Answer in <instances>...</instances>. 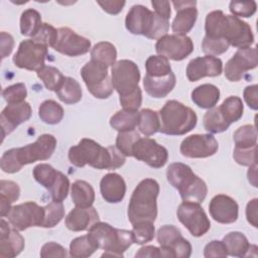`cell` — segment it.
<instances>
[{
    "label": "cell",
    "instance_id": "cell-1",
    "mask_svg": "<svg viewBox=\"0 0 258 258\" xmlns=\"http://www.w3.org/2000/svg\"><path fill=\"white\" fill-rule=\"evenodd\" d=\"M68 156L70 162L77 167L90 165L108 170L119 168L126 161V156L116 146L103 147L89 138H83L77 145L72 146Z\"/></svg>",
    "mask_w": 258,
    "mask_h": 258
},
{
    "label": "cell",
    "instance_id": "cell-2",
    "mask_svg": "<svg viewBox=\"0 0 258 258\" xmlns=\"http://www.w3.org/2000/svg\"><path fill=\"white\" fill-rule=\"evenodd\" d=\"M205 31L206 36L224 38L230 45L238 48L250 47L254 42L250 25L236 16L225 14L222 10H214L208 13Z\"/></svg>",
    "mask_w": 258,
    "mask_h": 258
},
{
    "label": "cell",
    "instance_id": "cell-3",
    "mask_svg": "<svg viewBox=\"0 0 258 258\" xmlns=\"http://www.w3.org/2000/svg\"><path fill=\"white\" fill-rule=\"evenodd\" d=\"M55 147V137L51 134H42L33 143L5 151L0 160L1 169L6 173H15L26 164L47 160Z\"/></svg>",
    "mask_w": 258,
    "mask_h": 258
},
{
    "label": "cell",
    "instance_id": "cell-4",
    "mask_svg": "<svg viewBox=\"0 0 258 258\" xmlns=\"http://www.w3.org/2000/svg\"><path fill=\"white\" fill-rule=\"evenodd\" d=\"M159 184L155 179H142L132 192L128 205V219L131 225L143 222L154 223L157 217Z\"/></svg>",
    "mask_w": 258,
    "mask_h": 258
},
{
    "label": "cell",
    "instance_id": "cell-5",
    "mask_svg": "<svg viewBox=\"0 0 258 258\" xmlns=\"http://www.w3.org/2000/svg\"><path fill=\"white\" fill-rule=\"evenodd\" d=\"M168 182L178 190L183 202L202 203L208 194L206 182L196 175L191 168L181 162L170 163L166 170Z\"/></svg>",
    "mask_w": 258,
    "mask_h": 258
},
{
    "label": "cell",
    "instance_id": "cell-6",
    "mask_svg": "<svg viewBox=\"0 0 258 258\" xmlns=\"http://www.w3.org/2000/svg\"><path fill=\"white\" fill-rule=\"evenodd\" d=\"M125 26L132 34L159 39L166 35L169 22L143 5H133L126 15Z\"/></svg>",
    "mask_w": 258,
    "mask_h": 258
},
{
    "label": "cell",
    "instance_id": "cell-7",
    "mask_svg": "<svg viewBox=\"0 0 258 258\" xmlns=\"http://www.w3.org/2000/svg\"><path fill=\"white\" fill-rule=\"evenodd\" d=\"M159 132L166 135H183L191 131L198 122L196 112L182 103L169 100L158 112Z\"/></svg>",
    "mask_w": 258,
    "mask_h": 258
},
{
    "label": "cell",
    "instance_id": "cell-8",
    "mask_svg": "<svg viewBox=\"0 0 258 258\" xmlns=\"http://www.w3.org/2000/svg\"><path fill=\"white\" fill-rule=\"evenodd\" d=\"M99 249H103L102 257H123L124 252L134 243L132 232L112 227L108 223L97 222L89 229Z\"/></svg>",
    "mask_w": 258,
    "mask_h": 258
},
{
    "label": "cell",
    "instance_id": "cell-9",
    "mask_svg": "<svg viewBox=\"0 0 258 258\" xmlns=\"http://www.w3.org/2000/svg\"><path fill=\"white\" fill-rule=\"evenodd\" d=\"M139 81L140 71L134 61L120 59L113 64L111 69V82L113 89L120 96L119 99L140 93Z\"/></svg>",
    "mask_w": 258,
    "mask_h": 258
},
{
    "label": "cell",
    "instance_id": "cell-10",
    "mask_svg": "<svg viewBox=\"0 0 258 258\" xmlns=\"http://www.w3.org/2000/svg\"><path fill=\"white\" fill-rule=\"evenodd\" d=\"M81 76L95 98L107 99L112 95L114 89L107 66L91 59L82 68Z\"/></svg>",
    "mask_w": 258,
    "mask_h": 258
},
{
    "label": "cell",
    "instance_id": "cell-11",
    "mask_svg": "<svg viewBox=\"0 0 258 258\" xmlns=\"http://www.w3.org/2000/svg\"><path fill=\"white\" fill-rule=\"evenodd\" d=\"M157 242L160 245L161 257L187 258L191 254L190 243L173 225H164L158 229Z\"/></svg>",
    "mask_w": 258,
    "mask_h": 258
},
{
    "label": "cell",
    "instance_id": "cell-12",
    "mask_svg": "<svg viewBox=\"0 0 258 258\" xmlns=\"http://www.w3.org/2000/svg\"><path fill=\"white\" fill-rule=\"evenodd\" d=\"M11 227L24 231L30 227H41L44 219V207L34 202H26L11 208L6 216Z\"/></svg>",
    "mask_w": 258,
    "mask_h": 258
},
{
    "label": "cell",
    "instance_id": "cell-13",
    "mask_svg": "<svg viewBox=\"0 0 258 258\" xmlns=\"http://www.w3.org/2000/svg\"><path fill=\"white\" fill-rule=\"evenodd\" d=\"M177 219L194 237L205 235L211 228V222L198 203L182 202L176 211Z\"/></svg>",
    "mask_w": 258,
    "mask_h": 258
},
{
    "label": "cell",
    "instance_id": "cell-14",
    "mask_svg": "<svg viewBox=\"0 0 258 258\" xmlns=\"http://www.w3.org/2000/svg\"><path fill=\"white\" fill-rule=\"evenodd\" d=\"M47 47L32 39H25L20 42L16 53L13 56V63L27 71L38 72L44 67Z\"/></svg>",
    "mask_w": 258,
    "mask_h": 258
},
{
    "label": "cell",
    "instance_id": "cell-15",
    "mask_svg": "<svg viewBox=\"0 0 258 258\" xmlns=\"http://www.w3.org/2000/svg\"><path fill=\"white\" fill-rule=\"evenodd\" d=\"M131 156L153 168H160L167 162L168 151L149 137H140L132 146Z\"/></svg>",
    "mask_w": 258,
    "mask_h": 258
},
{
    "label": "cell",
    "instance_id": "cell-16",
    "mask_svg": "<svg viewBox=\"0 0 258 258\" xmlns=\"http://www.w3.org/2000/svg\"><path fill=\"white\" fill-rule=\"evenodd\" d=\"M158 55L167 59L182 60L194 51V43L190 37L181 34H166L155 43Z\"/></svg>",
    "mask_w": 258,
    "mask_h": 258
},
{
    "label": "cell",
    "instance_id": "cell-17",
    "mask_svg": "<svg viewBox=\"0 0 258 258\" xmlns=\"http://www.w3.org/2000/svg\"><path fill=\"white\" fill-rule=\"evenodd\" d=\"M258 64L256 47L239 48L227 61L224 70L225 77L230 82L240 81L246 72L253 70Z\"/></svg>",
    "mask_w": 258,
    "mask_h": 258
},
{
    "label": "cell",
    "instance_id": "cell-18",
    "mask_svg": "<svg viewBox=\"0 0 258 258\" xmlns=\"http://www.w3.org/2000/svg\"><path fill=\"white\" fill-rule=\"evenodd\" d=\"M219 144L212 134H194L185 137L179 147L180 153L188 158H205L214 155Z\"/></svg>",
    "mask_w": 258,
    "mask_h": 258
},
{
    "label": "cell",
    "instance_id": "cell-19",
    "mask_svg": "<svg viewBox=\"0 0 258 258\" xmlns=\"http://www.w3.org/2000/svg\"><path fill=\"white\" fill-rule=\"evenodd\" d=\"M52 48L68 56H79L89 52L91 41L69 27H60L57 29V39Z\"/></svg>",
    "mask_w": 258,
    "mask_h": 258
},
{
    "label": "cell",
    "instance_id": "cell-20",
    "mask_svg": "<svg viewBox=\"0 0 258 258\" xmlns=\"http://www.w3.org/2000/svg\"><path fill=\"white\" fill-rule=\"evenodd\" d=\"M223 62L212 55L191 59L186 67V77L189 82H197L205 77H218L222 74Z\"/></svg>",
    "mask_w": 258,
    "mask_h": 258
},
{
    "label": "cell",
    "instance_id": "cell-21",
    "mask_svg": "<svg viewBox=\"0 0 258 258\" xmlns=\"http://www.w3.org/2000/svg\"><path fill=\"white\" fill-rule=\"evenodd\" d=\"M32 110L27 102L8 104L2 111L0 116L2 138L10 134L18 125L27 121L31 116Z\"/></svg>",
    "mask_w": 258,
    "mask_h": 258
},
{
    "label": "cell",
    "instance_id": "cell-22",
    "mask_svg": "<svg viewBox=\"0 0 258 258\" xmlns=\"http://www.w3.org/2000/svg\"><path fill=\"white\" fill-rule=\"evenodd\" d=\"M211 217L221 224H232L237 221L239 214V206L237 202L229 196L217 195L209 205Z\"/></svg>",
    "mask_w": 258,
    "mask_h": 258
},
{
    "label": "cell",
    "instance_id": "cell-23",
    "mask_svg": "<svg viewBox=\"0 0 258 258\" xmlns=\"http://www.w3.org/2000/svg\"><path fill=\"white\" fill-rule=\"evenodd\" d=\"M176 15L172 21L171 28L174 34L185 35L194 27L197 18V1H172Z\"/></svg>",
    "mask_w": 258,
    "mask_h": 258
},
{
    "label": "cell",
    "instance_id": "cell-24",
    "mask_svg": "<svg viewBox=\"0 0 258 258\" xmlns=\"http://www.w3.org/2000/svg\"><path fill=\"white\" fill-rule=\"evenodd\" d=\"M24 249V238L18 230L10 228L8 223L1 219L0 225V257L13 258Z\"/></svg>",
    "mask_w": 258,
    "mask_h": 258
},
{
    "label": "cell",
    "instance_id": "cell-25",
    "mask_svg": "<svg viewBox=\"0 0 258 258\" xmlns=\"http://www.w3.org/2000/svg\"><path fill=\"white\" fill-rule=\"evenodd\" d=\"M99 221V215L94 207H76L67 215L64 224L67 228L73 232H82L89 230L95 223Z\"/></svg>",
    "mask_w": 258,
    "mask_h": 258
},
{
    "label": "cell",
    "instance_id": "cell-26",
    "mask_svg": "<svg viewBox=\"0 0 258 258\" xmlns=\"http://www.w3.org/2000/svg\"><path fill=\"white\" fill-rule=\"evenodd\" d=\"M102 198L110 204L120 203L126 194V183L123 177L115 172L105 174L100 181Z\"/></svg>",
    "mask_w": 258,
    "mask_h": 258
},
{
    "label": "cell",
    "instance_id": "cell-27",
    "mask_svg": "<svg viewBox=\"0 0 258 258\" xmlns=\"http://www.w3.org/2000/svg\"><path fill=\"white\" fill-rule=\"evenodd\" d=\"M176 83L175 75L171 72L166 76L150 77L145 75L143 79V87L145 92L156 99L166 97L174 88Z\"/></svg>",
    "mask_w": 258,
    "mask_h": 258
},
{
    "label": "cell",
    "instance_id": "cell-28",
    "mask_svg": "<svg viewBox=\"0 0 258 258\" xmlns=\"http://www.w3.org/2000/svg\"><path fill=\"white\" fill-rule=\"evenodd\" d=\"M223 243L226 246L228 255L234 257L251 256L250 251L256 248V245H251L246 236L241 232H231L223 238Z\"/></svg>",
    "mask_w": 258,
    "mask_h": 258
},
{
    "label": "cell",
    "instance_id": "cell-29",
    "mask_svg": "<svg viewBox=\"0 0 258 258\" xmlns=\"http://www.w3.org/2000/svg\"><path fill=\"white\" fill-rule=\"evenodd\" d=\"M191 100L202 109H211L220 100V90L212 84L201 85L191 92Z\"/></svg>",
    "mask_w": 258,
    "mask_h": 258
},
{
    "label": "cell",
    "instance_id": "cell-30",
    "mask_svg": "<svg viewBox=\"0 0 258 258\" xmlns=\"http://www.w3.org/2000/svg\"><path fill=\"white\" fill-rule=\"evenodd\" d=\"M72 200L76 207L89 208L95 201V190L93 186L85 180H76L71 188Z\"/></svg>",
    "mask_w": 258,
    "mask_h": 258
},
{
    "label": "cell",
    "instance_id": "cell-31",
    "mask_svg": "<svg viewBox=\"0 0 258 258\" xmlns=\"http://www.w3.org/2000/svg\"><path fill=\"white\" fill-rule=\"evenodd\" d=\"M20 196V188L18 184L11 180L0 181V205H1V217L7 216L11 210V204L16 202Z\"/></svg>",
    "mask_w": 258,
    "mask_h": 258
},
{
    "label": "cell",
    "instance_id": "cell-32",
    "mask_svg": "<svg viewBox=\"0 0 258 258\" xmlns=\"http://www.w3.org/2000/svg\"><path fill=\"white\" fill-rule=\"evenodd\" d=\"M139 122V112L120 110L110 118V126L119 131H131L135 130Z\"/></svg>",
    "mask_w": 258,
    "mask_h": 258
},
{
    "label": "cell",
    "instance_id": "cell-33",
    "mask_svg": "<svg viewBox=\"0 0 258 258\" xmlns=\"http://www.w3.org/2000/svg\"><path fill=\"white\" fill-rule=\"evenodd\" d=\"M55 93L57 95V98L68 105L80 102L83 95L80 84L77 80L71 77H66L62 85Z\"/></svg>",
    "mask_w": 258,
    "mask_h": 258
},
{
    "label": "cell",
    "instance_id": "cell-34",
    "mask_svg": "<svg viewBox=\"0 0 258 258\" xmlns=\"http://www.w3.org/2000/svg\"><path fill=\"white\" fill-rule=\"evenodd\" d=\"M117 50L116 47L108 41H101L96 43L91 49V59L101 62L105 66L113 67L116 62Z\"/></svg>",
    "mask_w": 258,
    "mask_h": 258
},
{
    "label": "cell",
    "instance_id": "cell-35",
    "mask_svg": "<svg viewBox=\"0 0 258 258\" xmlns=\"http://www.w3.org/2000/svg\"><path fill=\"white\" fill-rule=\"evenodd\" d=\"M98 245L94 239L89 235H84L75 238L70 244V255L74 258H86L91 256L96 250Z\"/></svg>",
    "mask_w": 258,
    "mask_h": 258
},
{
    "label": "cell",
    "instance_id": "cell-36",
    "mask_svg": "<svg viewBox=\"0 0 258 258\" xmlns=\"http://www.w3.org/2000/svg\"><path fill=\"white\" fill-rule=\"evenodd\" d=\"M41 25V16L38 11L29 8L22 12L20 17V32L22 35L32 38L39 31Z\"/></svg>",
    "mask_w": 258,
    "mask_h": 258
},
{
    "label": "cell",
    "instance_id": "cell-37",
    "mask_svg": "<svg viewBox=\"0 0 258 258\" xmlns=\"http://www.w3.org/2000/svg\"><path fill=\"white\" fill-rule=\"evenodd\" d=\"M219 109L225 120L230 125L240 120L244 111L242 100L237 96H230L226 98L224 102L219 106Z\"/></svg>",
    "mask_w": 258,
    "mask_h": 258
},
{
    "label": "cell",
    "instance_id": "cell-38",
    "mask_svg": "<svg viewBox=\"0 0 258 258\" xmlns=\"http://www.w3.org/2000/svg\"><path fill=\"white\" fill-rule=\"evenodd\" d=\"M38 116L41 121L46 124H58L63 118V109L55 101L46 100L40 104L38 108Z\"/></svg>",
    "mask_w": 258,
    "mask_h": 258
},
{
    "label": "cell",
    "instance_id": "cell-39",
    "mask_svg": "<svg viewBox=\"0 0 258 258\" xmlns=\"http://www.w3.org/2000/svg\"><path fill=\"white\" fill-rule=\"evenodd\" d=\"M203 121L205 129L213 134L224 132L230 126V124L223 117L219 107H213L209 109L204 115Z\"/></svg>",
    "mask_w": 258,
    "mask_h": 258
},
{
    "label": "cell",
    "instance_id": "cell-40",
    "mask_svg": "<svg viewBox=\"0 0 258 258\" xmlns=\"http://www.w3.org/2000/svg\"><path fill=\"white\" fill-rule=\"evenodd\" d=\"M160 123L158 112L151 109H142L139 112L138 129L146 137L151 136L159 131Z\"/></svg>",
    "mask_w": 258,
    "mask_h": 258
},
{
    "label": "cell",
    "instance_id": "cell-41",
    "mask_svg": "<svg viewBox=\"0 0 258 258\" xmlns=\"http://www.w3.org/2000/svg\"><path fill=\"white\" fill-rule=\"evenodd\" d=\"M58 174L59 171L47 163L37 164L33 168V176L35 180L48 190L51 189V187L55 184Z\"/></svg>",
    "mask_w": 258,
    "mask_h": 258
},
{
    "label": "cell",
    "instance_id": "cell-42",
    "mask_svg": "<svg viewBox=\"0 0 258 258\" xmlns=\"http://www.w3.org/2000/svg\"><path fill=\"white\" fill-rule=\"evenodd\" d=\"M235 147L249 148L257 145V129L255 125H244L239 127L233 135Z\"/></svg>",
    "mask_w": 258,
    "mask_h": 258
},
{
    "label": "cell",
    "instance_id": "cell-43",
    "mask_svg": "<svg viewBox=\"0 0 258 258\" xmlns=\"http://www.w3.org/2000/svg\"><path fill=\"white\" fill-rule=\"evenodd\" d=\"M37 77L43 82L47 90L53 92H56L60 88L66 79L59 70L51 66H44L37 72Z\"/></svg>",
    "mask_w": 258,
    "mask_h": 258
},
{
    "label": "cell",
    "instance_id": "cell-44",
    "mask_svg": "<svg viewBox=\"0 0 258 258\" xmlns=\"http://www.w3.org/2000/svg\"><path fill=\"white\" fill-rule=\"evenodd\" d=\"M146 75L150 77H161L170 74L171 67L167 58L162 55H150L145 61Z\"/></svg>",
    "mask_w": 258,
    "mask_h": 258
},
{
    "label": "cell",
    "instance_id": "cell-45",
    "mask_svg": "<svg viewBox=\"0 0 258 258\" xmlns=\"http://www.w3.org/2000/svg\"><path fill=\"white\" fill-rule=\"evenodd\" d=\"M64 217V208L62 203L51 202L44 207V219L42 228H53Z\"/></svg>",
    "mask_w": 258,
    "mask_h": 258
},
{
    "label": "cell",
    "instance_id": "cell-46",
    "mask_svg": "<svg viewBox=\"0 0 258 258\" xmlns=\"http://www.w3.org/2000/svg\"><path fill=\"white\" fill-rule=\"evenodd\" d=\"M132 226H133V229L131 232H132L133 241L135 244L143 245L153 240L155 235L154 223L143 222V223L134 224Z\"/></svg>",
    "mask_w": 258,
    "mask_h": 258
},
{
    "label": "cell",
    "instance_id": "cell-47",
    "mask_svg": "<svg viewBox=\"0 0 258 258\" xmlns=\"http://www.w3.org/2000/svg\"><path fill=\"white\" fill-rule=\"evenodd\" d=\"M230 43L224 38H214L205 35L202 42V49L207 55H219L228 50Z\"/></svg>",
    "mask_w": 258,
    "mask_h": 258
},
{
    "label": "cell",
    "instance_id": "cell-48",
    "mask_svg": "<svg viewBox=\"0 0 258 258\" xmlns=\"http://www.w3.org/2000/svg\"><path fill=\"white\" fill-rule=\"evenodd\" d=\"M140 137V134L135 130L119 132L116 138V147L125 156H131L132 146Z\"/></svg>",
    "mask_w": 258,
    "mask_h": 258
},
{
    "label": "cell",
    "instance_id": "cell-49",
    "mask_svg": "<svg viewBox=\"0 0 258 258\" xmlns=\"http://www.w3.org/2000/svg\"><path fill=\"white\" fill-rule=\"evenodd\" d=\"M31 39L46 47H52L57 39V29L48 23H42L39 31Z\"/></svg>",
    "mask_w": 258,
    "mask_h": 258
},
{
    "label": "cell",
    "instance_id": "cell-50",
    "mask_svg": "<svg viewBox=\"0 0 258 258\" xmlns=\"http://www.w3.org/2000/svg\"><path fill=\"white\" fill-rule=\"evenodd\" d=\"M2 96L7 104L21 103L25 101L27 96V90L23 83H17L5 88L2 92Z\"/></svg>",
    "mask_w": 258,
    "mask_h": 258
},
{
    "label": "cell",
    "instance_id": "cell-51",
    "mask_svg": "<svg viewBox=\"0 0 258 258\" xmlns=\"http://www.w3.org/2000/svg\"><path fill=\"white\" fill-rule=\"evenodd\" d=\"M257 4L255 1H231L229 5L230 12L236 17H251L256 12Z\"/></svg>",
    "mask_w": 258,
    "mask_h": 258
},
{
    "label": "cell",
    "instance_id": "cell-52",
    "mask_svg": "<svg viewBox=\"0 0 258 258\" xmlns=\"http://www.w3.org/2000/svg\"><path fill=\"white\" fill-rule=\"evenodd\" d=\"M69 188H70L69 178L62 172L59 171L58 178L55 184L51 187V189H49L52 201L57 203H62V201L68 197Z\"/></svg>",
    "mask_w": 258,
    "mask_h": 258
},
{
    "label": "cell",
    "instance_id": "cell-53",
    "mask_svg": "<svg viewBox=\"0 0 258 258\" xmlns=\"http://www.w3.org/2000/svg\"><path fill=\"white\" fill-rule=\"evenodd\" d=\"M233 157L238 164L243 166H250L256 162V146L249 148L235 147Z\"/></svg>",
    "mask_w": 258,
    "mask_h": 258
},
{
    "label": "cell",
    "instance_id": "cell-54",
    "mask_svg": "<svg viewBox=\"0 0 258 258\" xmlns=\"http://www.w3.org/2000/svg\"><path fill=\"white\" fill-rule=\"evenodd\" d=\"M204 256L206 258H211V257H223L224 258V257L228 256V252H227L226 246L223 243V241L214 240L206 245V247L204 249Z\"/></svg>",
    "mask_w": 258,
    "mask_h": 258
},
{
    "label": "cell",
    "instance_id": "cell-55",
    "mask_svg": "<svg viewBox=\"0 0 258 258\" xmlns=\"http://www.w3.org/2000/svg\"><path fill=\"white\" fill-rule=\"evenodd\" d=\"M67 250L59 244L55 242H48L44 244L40 250V257L48 258V257H67Z\"/></svg>",
    "mask_w": 258,
    "mask_h": 258
},
{
    "label": "cell",
    "instance_id": "cell-56",
    "mask_svg": "<svg viewBox=\"0 0 258 258\" xmlns=\"http://www.w3.org/2000/svg\"><path fill=\"white\" fill-rule=\"evenodd\" d=\"M257 85L248 86L244 90V100L246 104L253 110L258 109V100H257Z\"/></svg>",
    "mask_w": 258,
    "mask_h": 258
},
{
    "label": "cell",
    "instance_id": "cell-57",
    "mask_svg": "<svg viewBox=\"0 0 258 258\" xmlns=\"http://www.w3.org/2000/svg\"><path fill=\"white\" fill-rule=\"evenodd\" d=\"M97 3L102 7L104 11L113 15L121 12L126 4L125 1H98Z\"/></svg>",
    "mask_w": 258,
    "mask_h": 258
},
{
    "label": "cell",
    "instance_id": "cell-58",
    "mask_svg": "<svg viewBox=\"0 0 258 258\" xmlns=\"http://www.w3.org/2000/svg\"><path fill=\"white\" fill-rule=\"evenodd\" d=\"M14 46V39L12 35L9 33L2 31L1 32V57L2 59L7 57L13 49Z\"/></svg>",
    "mask_w": 258,
    "mask_h": 258
},
{
    "label": "cell",
    "instance_id": "cell-59",
    "mask_svg": "<svg viewBox=\"0 0 258 258\" xmlns=\"http://www.w3.org/2000/svg\"><path fill=\"white\" fill-rule=\"evenodd\" d=\"M151 5L153 6L156 14H158L159 16H161V17H163V18H165L167 20L170 18V14H171L170 2H168V1L152 0L151 1Z\"/></svg>",
    "mask_w": 258,
    "mask_h": 258
},
{
    "label": "cell",
    "instance_id": "cell-60",
    "mask_svg": "<svg viewBox=\"0 0 258 258\" xmlns=\"http://www.w3.org/2000/svg\"><path fill=\"white\" fill-rule=\"evenodd\" d=\"M257 209H258V200H251L246 207V218L247 221L255 228L258 227L257 224Z\"/></svg>",
    "mask_w": 258,
    "mask_h": 258
},
{
    "label": "cell",
    "instance_id": "cell-61",
    "mask_svg": "<svg viewBox=\"0 0 258 258\" xmlns=\"http://www.w3.org/2000/svg\"><path fill=\"white\" fill-rule=\"evenodd\" d=\"M135 257H151V258H158L161 257L160 248L155 246H144L138 250L135 254Z\"/></svg>",
    "mask_w": 258,
    "mask_h": 258
},
{
    "label": "cell",
    "instance_id": "cell-62",
    "mask_svg": "<svg viewBox=\"0 0 258 258\" xmlns=\"http://www.w3.org/2000/svg\"><path fill=\"white\" fill-rule=\"evenodd\" d=\"M248 179L253 184V186H255V187L257 186V181H256V179H257V164H256V162L249 166Z\"/></svg>",
    "mask_w": 258,
    "mask_h": 258
}]
</instances>
